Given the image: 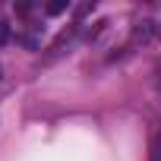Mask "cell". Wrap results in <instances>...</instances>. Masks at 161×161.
<instances>
[{
  "label": "cell",
  "instance_id": "1",
  "mask_svg": "<svg viewBox=\"0 0 161 161\" xmlns=\"http://www.w3.org/2000/svg\"><path fill=\"white\" fill-rule=\"evenodd\" d=\"M152 38H155V22L145 19V22H139V25L133 29V44H139V41L145 44V41H152Z\"/></svg>",
  "mask_w": 161,
  "mask_h": 161
},
{
  "label": "cell",
  "instance_id": "2",
  "mask_svg": "<svg viewBox=\"0 0 161 161\" xmlns=\"http://www.w3.org/2000/svg\"><path fill=\"white\" fill-rule=\"evenodd\" d=\"M73 35H76V25H69V29H63V32L57 35V41L51 44V54H60V47H63V44H69V41H73Z\"/></svg>",
  "mask_w": 161,
  "mask_h": 161
},
{
  "label": "cell",
  "instance_id": "3",
  "mask_svg": "<svg viewBox=\"0 0 161 161\" xmlns=\"http://www.w3.org/2000/svg\"><path fill=\"white\" fill-rule=\"evenodd\" d=\"M44 10H47L51 16H60V13H66V10H69V3H66V0H51Z\"/></svg>",
  "mask_w": 161,
  "mask_h": 161
},
{
  "label": "cell",
  "instance_id": "6",
  "mask_svg": "<svg viewBox=\"0 0 161 161\" xmlns=\"http://www.w3.org/2000/svg\"><path fill=\"white\" fill-rule=\"evenodd\" d=\"M152 161H161V133L155 136V145H152Z\"/></svg>",
  "mask_w": 161,
  "mask_h": 161
},
{
  "label": "cell",
  "instance_id": "5",
  "mask_svg": "<svg viewBox=\"0 0 161 161\" xmlns=\"http://www.w3.org/2000/svg\"><path fill=\"white\" fill-rule=\"evenodd\" d=\"M92 10H95V0H92V3H79V7H76V16L82 19V16H89Z\"/></svg>",
  "mask_w": 161,
  "mask_h": 161
},
{
  "label": "cell",
  "instance_id": "7",
  "mask_svg": "<svg viewBox=\"0 0 161 161\" xmlns=\"http://www.w3.org/2000/svg\"><path fill=\"white\" fill-rule=\"evenodd\" d=\"M16 13H19V16H29V13H32V3H25V0L16 3Z\"/></svg>",
  "mask_w": 161,
  "mask_h": 161
},
{
  "label": "cell",
  "instance_id": "4",
  "mask_svg": "<svg viewBox=\"0 0 161 161\" xmlns=\"http://www.w3.org/2000/svg\"><path fill=\"white\" fill-rule=\"evenodd\" d=\"M10 38H13L10 22H3V19H0V47H3V44H10Z\"/></svg>",
  "mask_w": 161,
  "mask_h": 161
}]
</instances>
